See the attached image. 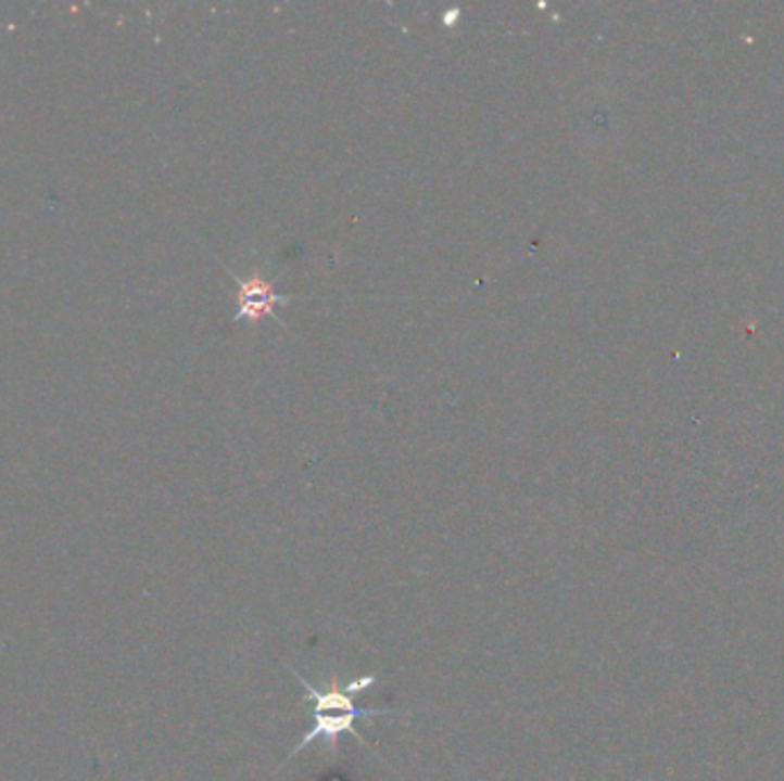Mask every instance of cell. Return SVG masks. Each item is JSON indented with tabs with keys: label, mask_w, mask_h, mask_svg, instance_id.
<instances>
[{
	"label": "cell",
	"mask_w": 784,
	"mask_h": 781,
	"mask_svg": "<svg viewBox=\"0 0 784 781\" xmlns=\"http://www.w3.org/2000/svg\"><path fill=\"white\" fill-rule=\"evenodd\" d=\"M315 710V717H313V727H309V731L299 740V743L294 745V750L289 752L284 764H289L296 754H301L305 747H309L313 743H317V740H324L328 752H336L338 750V738L342 733H351L354 735L361 745L365 747H371L367 740L358 733L356 729V722L361 717L365 719H375V717H390V715H404L402 710H392V708H385V710H379V708H356V704H346V706H338V708H321V706H313ZM282 768V766H280Z\"/></svg>",
	"instance_id": "obj_1"
},
{
	"label": "cell",
	"mask_w": 784,
	"mask_h": 781,
	"mask_svg": "<svg viewBox=\"0 0 784 781\" xmlns=\"http://www.w3.org/2000/svg\"><path fill=\"white\" fill-rule=\"evenodd\" d=\"M239 280V310L237 321H257L262 317L276 315L278 305H284L289 298L274 292V284L264 278H237Z\"/></svg>",
	"instance_id": "obj_2"
}]
</instances>
